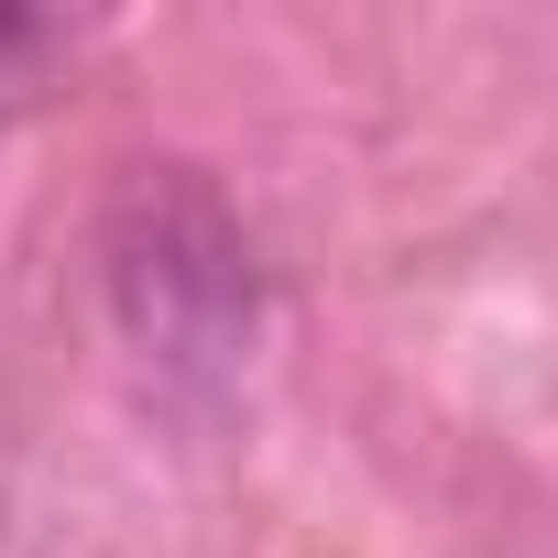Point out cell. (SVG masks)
<instances>
[{"instance_id": "obj_1", "label": "cell", "mask_w": 558, "mask_h": 558, "mask_svg": "<svg viewBox=\"0 0 558 558\" xmlns=\"http://www.w3.org/2000/svg\"><path fill=\"white\" fill-rule=\"evenodd\" d=\"M110 263H121V307H132V329L165 340L175 362L230 351V329L252 318L241 241L219 230V208H208L197 186H143L132 219H121V241H110Z\"/></svg>"}, {"instance_id": "obj_2", "label": "cell", "mask_w": 558, "mask_h": 558, "mask_svg": "<svg viewBox=\"0 0 558 558\" xmlns=\"http://www.w3.org/2000/svg\"><path fill=\"white\" fill-rule=\"evenodd\" d=\"M56 56H77V23H56V12H0V110L34 99V88L56 77Z\"/></svg>"}]
</instances>
